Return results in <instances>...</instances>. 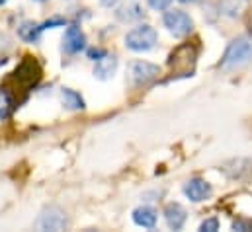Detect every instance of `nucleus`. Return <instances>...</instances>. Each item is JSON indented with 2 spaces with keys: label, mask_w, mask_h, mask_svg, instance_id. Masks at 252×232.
<instances>
[{
  "label": "nucleus",
  "mask_w": 252,
  "mask_h": 232,
  "mask_svg": "<svg viewBox=\"0 0 252 232\" xmlns=\"http://www.w3.org/2000/svg\"><path fill=\"white\" fill-rule=\"evenodd\" d=\"M106 55H108L106 49H98V47H90L88 49V57L92 58V60H98V58L106 57Z\"/></svg>",
  "instance_id": "f3484780"
},
{
  "label": "nucleus",
  "mask_w": 252,
  "mask_h": 232,
  "mask_svg": "<svg viewBox=\"0 0 252 232\" xmlns=\"http://www.w3.org/2000/svg\"><path fill=\"white\" fill-rule=\"evenodd\" d=\"M100 2H102L104 6H108V8H110V6H116V4H118V0H100Z\"/></svg>",
  "instance_id": "6ab92c4d"
},
{
  "label": "nucleus",
  "mask_w": 252,
  "mask_h": 232,
  "mask_svg": "<svg viewBox=\"0 0 252 232\" xmlns=\"http://www.w3.org/2000/svg\"><path fill=\"white\" fill-rule=\"evenodd\" d=\"M178 2H182V4H188V2H193V0H178Z\"/></svg>",
  "instance_id": "aec40b11"
},
{
  "label": "nucleus",
  "mask_w": 252,
  "mask_h": 232,
  "mask_svg": "<svg viewBox=\"0 0 252 232\" xmlns=\"http://www.w3.org/2000/svg\"><path fill=\"white\" fill-rule=\"evenodd\" d=\"M158 41V33L153 26L149 24H141L137 28H133L131 31H127L126 35V47L135 51V53H147L151 51Z\"/></svg>",
  "instance_id": "f03ea898"
},
{
  "label": "nucleus",
  "mask_w": 252,
  "mask_h": 232,
  "mask_svg": "<svg viewBox=\"0 0 252 232\" xmlns=\"http://www.w3.org/2000/svg\"><path fill=\"white\" fill-rule=\"evenodd\" d=\"M118 20L122 22H135V20H141L143 18V8L137 6V4H129V6H122L118 12H116Z\"/></svg>",
  "instance_id": "ddd939ff"
},
{
  "label": "nucleus",
  "mask_w": 252,
  "mask_h": 232,
  "mask_svg": "<svg viewBox=\"0 0 252 232\" xmlns=\"http://www.w3.org/2000/svg\"><path fill=\"white\" fill-rule=\"evenodd\" d=\"M252 60V39L251 37H237L229 43L225 55L221 58L223 70H237Z\"/></svg>",
  "instance_id": "f257e3e1"
},
{
  "label": "nucleus",
  "mask_w": 252,
  "mask_h": 232,
  "mask_svg": "<svg viewBox=\"0 0 252 232\" xmlns=\"http://www.w3.org/2000/svg\"><path fill=\"white\" fill-rule=\"evenodd\" d=\"M6 2H8V0H0V6H2V4H6Z\"/></svg>",
  "instance_id": "412c9836"
},
{
  "label": "nucleus",
  "mask_w": 252,
  "mask_h": 232,
  "mask_svg": "<svg viewBox=\"0 0 252 232\" xmlns=\"http://www.w3.org/2000/svg\"><path fill=\"white\" fill-rule=\"evenodd\" d=\"M12 110H14L12 96L6 90H0V119H6V117L12 114Z\"/></svg>",
  "instance_id": "4468645a"
},
{
  "label": "nucleus",
  "mask_w": 252,
  "mask_h": 232,
  "mask_svg": "<svg viewBox=\"0 0 252 232\" xmlns=\"http://www.w3.org/2000/svg\"><path fill=\"white\" fill-rule=\"evenodd\" d=\"M37 2H43V0H37Z\"/></svg>",
  "instance_id": "4be33fe9"
},
{
  "label": "nucleus",
  "mask_w": 252,
  "mask_h": 232,
  "mask_svg": "<svg viewBox=\"0 0 252 232\" xmlns=\"http://www.w3.org/2000/svg\"><path fill=\"white\" fill-rule=\"evenodd\" d=\"M61 100H63V106L66 110H84V100L78 92L70 90V88H63L61 90Z\"/></svg>",
  "instance_id": "f8f14e48"
},
{
  "label": "nucleus",
  "mask_w": 252,
  "mask_h": 232,
  "mask_svg": "<svg viewBox=\"0 0 252 232\" xmlns=\"http://www.w3.org/2000/svg\"><path fill=\"white\" fill-rule=\"evenodd\" d=\"M118 70V58L114 55H106V57L98 58L94 64V76L98 80H110Z\"/></svg>",
  "instance_id": "1a4fd4ad"
},
{
  "label": "nucleus",
  "mask_w": 252,
  "mask_h": 232,
  "mask_svg": "<svg viewBox=\"0 0 252 232\" xmlns=\"http://www.w3.org/2000/svg\"><path fill=\"white\" fill-rule=\"evenodd\" d=\"M211 193H213L211 185L205 179H201V177H193V179H188L184 183V195L188 197L189 201H193V203H199V201L209 199Z\"/></svg>",
  "instance_id": "0eeeda50"
},
{
  "label": "nucleus",
  "mask_w": 252,
  "mask_h": 232,
  "mask_svg": "<svg viewBox=\"0 0 252 232\" xmlns=\"http://www.w3.org/2000/svg\"><path fill=\"white\" fill-rule=\"evenodd\" d=\"M86 47V35L78 26H68L63 35V51L68 55L80 53Z\"/></svg>",
  "instance_id": "423d86ee"
},
{
  "label": "nucleus",
  "mask_w": 252,
  "mask_h": 232,
  "mask_svg": "<svg viewBox=\"0 0 252 232\" xmlns=\"http://www.w3.org/2000/svg\"><path fill=\"white\" fill-rule=\"evenodd\" d=\"M66 225H68V221H66V215H64L63 209L47 207V209L41 211V215L37 217L33 227L37 231H64Z\"/></svg>",
  "instance_id": "20e7f679"
},
{
  "label": "nucleus",
  "mask_w": 252,
  "mask_h": 232,
  "mask_svg": "<svg viewBox=\"0 0 252 232\" xmlns=\"http://www.w3.org/2000/svg\"><path fill=\"white\" fill-rule=\"evenodd\" d=\"M199 231H201V232H215V231H219V221H217L215 217H211V219H205V221L199 225Z\"/></svg>",
  "instance_id": "2eb2a0df"
},
{
  "label": "nucleus",
  "mask_w": 252,
  "mask_h": 232,
  "mask_svg": "<svg viewBox=\"0 0 252 232\" xmlns=\"http://www.w3.org/2000/svg\"><path fill=\"white\" fill-rule=\"evenodd\" d=\"M41 31H43L41 26H37V24H33V22H24V24H20V28H18V35H20V39L26 41V43H35V41L39 39Z\"/></svg>",
  "instance_id": "9b49d317"
},
{
  "label": "nucleus",
  "mask_w": 252,
  "mask_h": 232,
  "mask_svg": "<svg viewBox=\"0 0 252 232\" xmlns=\"http://www.w3.org/2000/svg\"><path fill=\"white\" fill-rule=\"evenodd\" d=\"M233 229L235 231H252L251 223H245V221H235L233 223Z\"/></svg>",
  "instance_id": "a211bd4d"
},
{
  "label": "nucleus",
  "mask_w": 252,
  "mask_h": 232,
  "mask_svg": "<svg viewBox=\"0 0 252 232\" xmlns=\"http://www.w3.org/2000/svg\"><path fill=\"white\" fill-rule=\"evenodd\" d=\"M172 4V0H149V6L153 10H166Z\"/></svg>",
  "instance_id": "dca6fc26"
},
{
  "label": "nucleus",
  "mask_w": 252,
  "mask_h": 232,
  "mask_svg": "<svg viewBox=\"0 0 252 232\" xmlns=\"http://www.w3.org/2000/svg\"><path fill=\"white\" fill-rule=\"evenodd\" d=\"M162 24H164V28H168V31L174 37H186L193 31V20L184 10H168V12H164Z\"/></svg>",
  "instance_id": "7ed1b4c3"
},
{
  "label": "nucleus",
  "mask_w": 252,
  "mask_h": 232,
  "mask_svg": "<svg viewBox=\"0 0 252 232\" xmlns=\"http://www.w3.org/2000/svg\"><path fill=\"white\" fill-rule=\"evenodd\" d=\"M133 223L137 227H143V229H155L157 227V211L153 207H137L133 211Z\"/></svg>",
  "instance_id": "9d476101"
},
{
  "label": "nucleus",
  "mask_w": 252,
  "mask_h": 232,
  "mask_svg": "<svg viewBox=\"0 0 252 232\" xmlns=\"http://www.w3.org/2000/svg\"><path fill=\"white\" fill-rule=\"evenodd\" d=\"M158 74H160V68L157 64H153V62H147V60H133L127 66V76L137 86L155 80Z\"/></svg>",
  "instance_id": "39448f33"
},
{
  "label": "nucleus",
  "mask_w": 252,
  "mask_h": 232,
  "mask_svg": "<svg viewBox=\"0 0 252 232\" xmlns=\"http://www.w3.org/2000/svg\"><path fill=\"white\" fill-rule=\"evenodd\" d=\"M164 219H166V225L174 231H180L188 219V213L186 209L180 205V203H168L164 207Z\"/></svg>",
  "instance_id": "6e6552de"
}]
</instances>
